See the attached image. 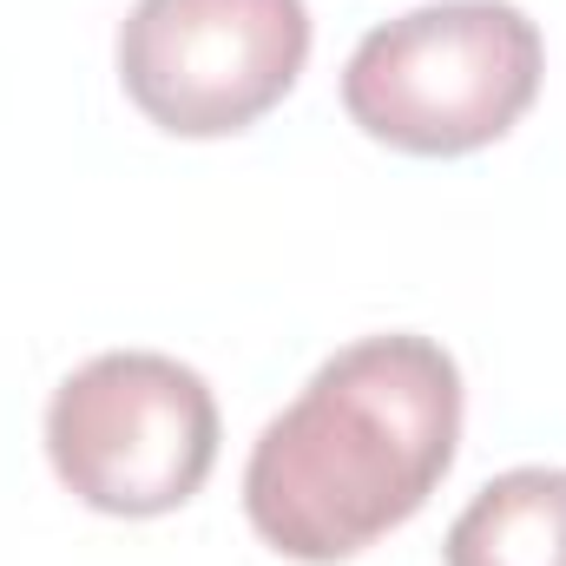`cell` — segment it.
I'll return each mask as SVG.
<instances>
[{
	"instance_id": "6da1fadb",
	"label": "cell",
	"mask_w": 566,
	"mask_h": 566,
	"mask_svg": "<svg viewBox=\"0 0 566 566\" xmlns=\"http://www.w3.org/2000/svg\"><path fill=\"white\" fill-rule=\"evenodd\" d=\"M461 448V369L428 336H363L258 434L244 514L264 547L336 566L422 514Z\"/></svg>"
},
{
	"instance_id": "7a4b0ae2",
	"label": "cell",
	"mask_w": 566,
	"mask_h": 566,
	"mask_svg": "<svg viewBox=\"0 0 566 566\" xmlns=\"http://www.w3.org/2000/svg\"><path fill=\"white\" fill-rule=\"evenodd\" d=\"M541 73V27L514 0H434L363 33L343 66V113L409 158H461L527 119Z\"/></svg>"
},
{
	"instance_id": "3957f363",
	"label": "cell",
	"mask_w": 566,
	"mask_h": 566,
	"mask_svg": "<svg viewBox=\"0 0 566 566\" xmlns=\"http://www.w3.org/2000/svg\"><path fill=\"white\" fill-rule=\"evenodd\" d=\"M46 461L93 514H178L218 468V402L178 356L106 349L53 389Z\"/></svg>"
},
{
	"instance_id": "277c9868",
	"label": "cell",
	"mask_w": 566,
	"mask_h": 566,
	"mask_svg": "<svg viewBox=\"0 0 566 566\" xmlns=\"http://www.w3.org/2000/svg\"><path fill=\"white\" fill-rule=\"evenodd\" d=\"M310 60L303 0H139L119 27L126 99L171 139L258 126Z\"/></svg>"
},
{
	"instance_id": "5b68a950",
	"label": "cell",
	"mask_w": 566,
	"mask_h": 566,
	"mask_svg": "<svg viewBox=\"0 0 566 566\" xmlns=\"http://www.w3.org/2000/svg\"><path fill=\"white\" fill-rule=\"evenodd\" d=\"M448 566H566V468L494 474L448 527Z\"/></svg>"
}]
</instances>
